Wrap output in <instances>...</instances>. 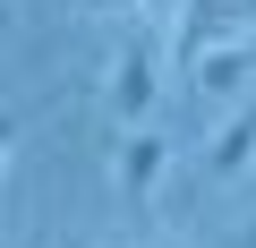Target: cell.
<instances>
[{"mask_svg":"<svg viewBox=\"0 0 256 248\" xmlns=\"http://www.w3.org/2000/svg\"><path fill=\"white\" fill-rule=\"evenodd\" d=\"M162 43H146V35H128L120 43V60H111V86H102V111H111V129H146V111L162 103Z\"/></svg>","mask_w":256,"mask_h":248,"instance_id":"obj_1","label":"cell"},{"mask_svg":"<svg viewBox=\"0 0 256 248\" xmlns=\"http://www.w3.org/2000/svg\"><path fill=\"white\" fill-rule=\"evenodd\" d=\"M162 171H171V137H162V129H128V137L111 146V180H120V205H128V214H154Z\"/></svg>","mask_w":256,"mask_h":248,"instance_id":"obj_2","label":"cell"},{"mask_svg":"<svg viewBox=\"0 0 256 248\" xmlns=\"http://www.w3.org/2000/svg\"><path fill=\"white\" fill-rule=\"evenodd\" d=\"M188 77H196L205 103H230V94H248V77H256V43H205V52L188 60Z\"/></svg>","mask_w":256,"mask_h":248,"instance_id":"obj_3","label":"cell"},{"mask_svg":"<svg viewBox=\"0 0 256 248\" xmlns=\"http://www.w3.org/2000/svg\"><path fill=\"white\" fill-rule=\"evenodd\" d=\"M205 171H214V180H239V171H256V94H248V103L222 120V129L205 137Z\"/></svg>","mask_w":256,"mask_h":248,"instance_id":"obj_4","label":"cell"},{"mask_svg":"<svg viewBox=\"0 0 256 248\" xmlns=\"http://www.w3.org/2000/svg\"><path fill=\"white\" fill-rule=\"evenodd\" d=\"M77 9H86V18H128L137 0H77Z\"/></svg>","mask_w":256,"mask_h":248,"instance_id":"obj_5","label":"cell"},{"mask_svg":"<svg viewBox=\"0 0 256 248\" xmlns=\"http://www.w3.org/2000/svg\"><path fill=\"white\" fill-rule=\"evenodd\" d=\"M9 146H18V111L0 103V163H9Z\"/></svg>","mask_w":256,"mask_h":248,"instance_id":"obj_6","label":"cell"},{"mask_svg":"<svg viewBox=\"0 0 256 248\" xmlns=\"http://www.w3.org/2000/svg\"><path fill=\"white\" fill-rule=\"evenodd\" d=\"M137 9H154V18H180V0H137Z\"/></svg>","mask_w":256,"mask_h":248,"instance_id":"obj_7","label":"cell"},{"mask_svg":"<svg viewBox=\"0 0 256 248\" xmlns=\"http://www.w3.org/2000/svg\"><path fill=\"white\" fill-rule=\"evenodd\" d=\"M230 248H256V222H248V231H239V239H230Z\"/></svg>","mask_w":256,"mask_h":248,"instance_id":"obj_8","label":"cell"},{"mask_svg":"<svg viewBox=\"0 0 256 248\" xmlns=\"http://www.w3.org/2000/svg\"><path fill=\"white\" fill-rule=\"evenodd\" d=\"M18 248H52V239H43V231H34V239H18Z\"/></svg>","mask_w":256,"mask_h":248,"instance_id":"obj_9","label":"cell"},{"mask_svg":"<svg viewBox=\"0 0 256 248\" xmlns=\"http://www.w3.org/2000/svg\"><path fill=\"white\" fill-rule=\"evenodd\" d=\"M0 26H9V0H0Z\"/></svg>","mask_w":256,"mask_h":248,"instance_id":"obj_10","label":"cell"},{"mask_svg":"<svg viewBox=\"0 0 256 248\" xmlns=\"http://www.w3.org/2000/svg\"><path fill=\"white\" fill-rule=\"evenodd\" d=\"M162 248H180V239H162Z\"/></svg>","mask_w":256,"mask_h":248,"instance_id":"obj_11","label":"cell"}]
</instances>
